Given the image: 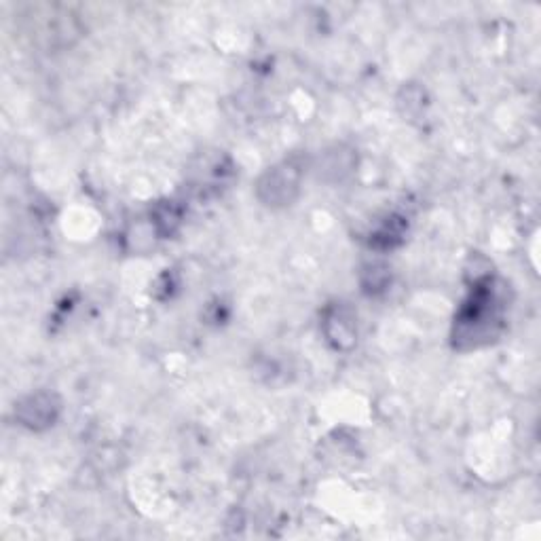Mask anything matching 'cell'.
Returning a JSON list of instances; mask_svg holds the SVG:
<instances>
[{
	"label": "cell",
	"mask_w": 541,
	"mask_h": 541,
	"mask_svg": "<svg viewBox=\"0 0 541 541\" xmlns=\"http://www.w3.org/2000/svg\"><path fill=\"white\" fill-rule=\"evenodd\" d=\"M298 191V170L292 163L277 165L260 182V197L269 205H284Z\"/></svg>",
	"instance_id": "obj_1"
}]
</instances>
